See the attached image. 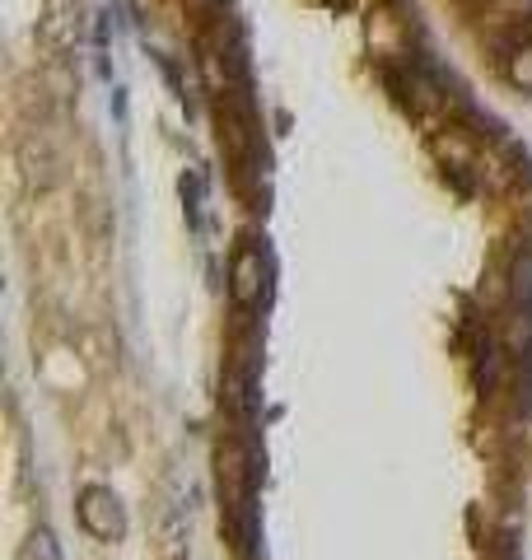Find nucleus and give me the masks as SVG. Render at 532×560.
Wrapping results in <instances>:
<instances>
[{"label": "nucleus", "instance_id": "2", "mask_svg": "<svg viewBox=\"0 0 532 560\" xmlns=\"http://www.w3.org/2000/svg\"><path fill=\"white\" fill-rule=\"evenodd\" d=\"M266 290V257L257 248H239L234 267H229V294H234L239 308H253Z\"/></svg>", "mask_w": 532, "mask_h": 560}, {"label": "nucleus", "instance_id": "1", "mask_svg": "<svg viewBox=\"0 0 532 560\" xmlns=\"http://www.w3.org/2000/svg\"><path fill=\"white\" fill-rule=\"evenodd\" d=\"M80 523L89 537L122 541V533H127V510H122V500L108 486H84L80 490Z\"/></svg>", "mask_w": 532, "mask_h": 560}, {"label": "nucleus", "instance_id": "4", "mask_svg": "<svg viewBox=\"0 0 532 560\" xmlns=\"http://www.w3.org/2000/svg\"><path fill=\"white\" fill-rule=\"evenodd\" d=\"M20 560H61V547H57V537H51V528H33Z\"/></svg>", "mask_w": 532, "mask_h": 560}, {"label": "nucleus", "instance_id": "3", "mask_svg": "<svg viewBox=\"0 0 532 560\" xmlns=\"http://www.w3.org/2000/svg\"><path fill=\"white\" fill-rule=\"evenodd\" d=\"M513 313H519V327H528L532 337V243L513 261Z\"/></svg>", "mask_w": 532, "mask_h": 560}, {"label": "nucleus", "instance_id": "5", "mask_svg": "<svg viewBox=\"0 0 532 560\" xmlns=\"http://www.w3.org/2000/svg\"><path fill=\"white\" fill-rule=\"evenodd\" d=\"M509 75H513V84H523V90H532V43L528 47H519L509 57Z\"/></svg>", "mask_w": 532, "mask_h": 560}]
</instances>
